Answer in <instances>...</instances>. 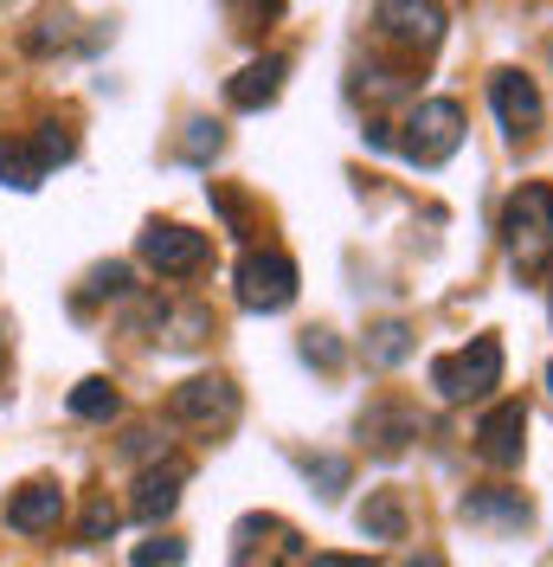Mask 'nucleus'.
I'll return each instance as SVG.
<instances>
[{"label":"nucleus","mask_w":553,"mask_h":567,"mask_svg":"<svg viewBox=\"0 0 553 567\" xmlns=\"http://www.w3.org/2000/svg\"><path fill=\"white\" fill-rule=\"evenodd\" d=\"M489 104H495V116H502V130L509 136H534L541 130V84L534 78H521V71H495L489 78Z\"/></svg>","instance_id":"1a4fd4ad"},{"label":"nucleus","mask_w":553,"mask_h":567,"mask_svg":"<svg viewBox=\"0 0 553 567\" xmlns=\"http://www.w3.org/2000/svg\"><path fill=\"white\" fill-rule=\"evenodd\" d=\"M283 71H290V59H283V52L251 59L239 78H226V104H232V110H264V104H276V97H283Z\"/></svg>","instance_id":"f8f14e48"},{"label":"nucleus","mask_w":553,"mask_h":567,"mask_svg":"<svg viewBox=\"0 0 553 567\" xmlns=\"http://www.w3.org/2000/svg\"><path fill=\"white\" fill-rule=\"evenodd\" d=\"M33 148L45 155V168H52V162H71V155H77V136H71L65 123H45V136H39Z\"/></svg>","instance_id":"4be33fe9"},{"label":"nucleus","mask_w":553,"mask_h":567,"mask_svg":"<svg viewBox=\"0 0 553 567\" xmlns=\"http://www.w3.org/2000/svg\"><path fill=\"white\" fill-rule=\"evenodd\" d=\"M174 503H180V464L148 471L136 484V523H161V516H174Z\"/></svg>","instance_id":"f3484780"},{"label":"nucleus","mask_w":553,"mask_h":567,"mask_svg":"<svg viewBox=\"0 0 553 567\" xmlns=\"http://www.w3.org/2000/svg\"><path fill=\"white\" fill-rule=\"evenodd\" d=\"M91 297H129V265H97V271H91ZM91 297H77V310H84Z\"/></svg>","instance_id":"412c9836"},{"label":"nucleus","mask_w":553,"mask_h":567,"mask_svg":"<svg viewBox=\"0 0 553 567\" xmlns=\"http://www.w3.org/2000/svg\"><path fill=\"white\" fill-rule=\"evenodd\" d=\"M354 529L367 542H406V496L399 491H374L354 509Z\"/></svg>","instance_id":"4468645a"},{"label":"nucleus","mask_w":553,"mask_h":567,"mask_svg":"<svg viewBox=\"0 0 553 567\" xmlns=\"http://www.w3.org/2000/svg\"><path fill=\"white\" fill-rule=\"evenodd\" d=\"M502 233H509V251L515 265H547L553 251V187H521L515 200L502 207Z\"/></svg>","instance_id":"20e7f679"},{"label":"nucleus","mask_w":553,"mask_h":567,"mask_svg":"<svg viewBox=\"0 0 553 567\" xmlns=\"http://www.w3.org/2000/svg\"><path fill=\"white\" fill-rule=\"evenodd\" d=\"M303 471H310V484H322V496H335L347 484V464L342 458H303Z\"/></svg>","instance_id":"393cba45"},{"label":"nucleus","mask_w":553,"mask_h":567,"mask_svg":"<svg viewBox=\"0 0 553 567\" xmlns=\"http://www.w3.org/2000/svg\"><path fill=\"white\" fill-rule=\"evenodd\" d=\"M71 413H77V420H97V425H109L116 413H123V393L109 388L104 374H91V381H77V388H71Z\"/></svg>","instance_id":"a211bd4d"},{"label":"nucleus","mask_w":553,"mask_h":567,"mask_svg":"<svg viewBox=\"0 0 553 567\" xmlns=\"http://www.w3.org/2000/svg\"><path fill=\"white\" fill-rule=\"evenodd\" d=\"M65 523V491L59 484H27V491H13L7 496V529H20V535H45V529H59Z\"/></svg>","instance_id":"9b49d317"},{"label":"nucleus","mask_w":553,"mask_h":567,"mask_svg":"<svg viewBox=\"0 0 553 567\" xmlns=\"http://www.w3.org/2000/svg\"><path fill=\"white\" fill-rule=\"evenodd\" d=\"M0 354H7V342H0Z\"/></svg>","instance_id":"7c9ffc66"},{"label":"nucleus","mask_w":553,"mask_h":567,"mask_svg":"<svg viewBox=\"0 0 553 567\" xmlns=\"http://www.w3.org/2000/svg\"><path fill=\"white\" fill-rule=\"evenodd\" d=\"M495 381H502V342L495 336H477L470 349L431 361V388L445 393V400H483Z\"/></svg>","instance_id":"7ed1b4c3"},{"label":"nucleus","mask_w":553,"mask_h":567,"mask_svg":"<svg viewBox=\"0 0 553 567\" xmlns=\"http://www.w3.org/2000/svg\"><path fill=\"white\" fill-rule=\"evenodd\" d=\"M547 393H553V361H547Z\"/></svg>","instance_id":"c756f323"},{"label":"nucleus","mask_w":553,"mask_h":567,"mask_svg":"<svg viewBox=\"0 0 553 567\" xmlns=\"http://www.w3.org/2000/svg\"><path fill=\"white\" fill-rule=\"evenodd\" d=\"M361 439H367L374 452H406V439H418V413L399 406V400H374V406L361 413Z\"/></svg>","instance_id":"ddd939ff"},{"label":"nucleus","mask_w":553,"mask_h":567,"mask_svg":"<svg viewBox=\"0 0 553 567\" xmlns=\"http://www.w3.org/2000/svg\"><path fill=\"white\" fill-rule=\"evenodd\" d=\"M232 284H239V303L244 310H258V317H276V310H290L296 303V258L290 251H244L239 271H232Z\"/></svg>","instance_id":"f03ea898"},{"label":"nucleus","mask_w":553,"mask_h":567,"mask_svg":"<svg viewBox=\"0 0 553 567\" xmlns=\"http://www.w3.org/2000/svg\"><path fill=\"white\" fill-rule=\"evenodd\" d=\"M521 445H528V406H521V400L489 406L483 425H477V452H483V464L509 471V464H521Z\"/></svg>","instance_id":"9d476101"},{"label":"nucleus","mask_w":553,"mask_h":567,"mask_svg":"<svg viewBox=\"0 0 553 567\" xmlns=\"http://www.w3.org/2000/svg\"><path fill=\"white\" fill-rule=\"evenodd\" d=\"M116 523H123V516H116V503H109V496H91V509H84L77 535H84V542H109V535H116Z\"/></svg>","instance_id":"aec40b11"},{"label":"nucleus","mask_w":553,"mask_h":567,"mask_svg":"<svg viewBox=\"0 0 553 567\" xmlns=\"http://www.w3.org/2000/svg\"><path fill=\"white\" fill-rule=\"evenodd\" d=\"M123 458H168V439H161V432H155V425H136V432H129V439H123Z\"/></svg>","instance_id":"b1692460"},{"label":"nucleus","mask_w":553,"mask_h":567,"mask_svg":"<svg viewBox=\"0 0 553 567\" xmlns=\"http://www.w3.org/2000/svg\"><path fill=\"white\" fill-rule=\"evenodd\" d=\"M187 130H194V136H187V162H207V155H219V123H187Z\"/></svg>","instance_id":"bb28decb"},{"label":"nucleus","mask_w":553,"mask_h":567,"mask_svg":"<svg viewBox=\"0 0 553 567\" xmlns=\"http://www.w3.org/2000/svg\"><path fill=\"white\" fill-rule=\"evenodd\" d=\"M463 516H470L477 529H528L521 491H470L463 496Z\"/></svg>","instance_id":"2eb2a0df"},{"label":"nucleus","mask_w":553,"mask_h":567,"mask_svg":"<svg viewBox=\"0 0 553 567\" xmlns=\"http://www.w3.org/2000/svg\"><path fill=\"white\" fill-rule=\"evenodd\" d=\"M39 181H45V155H39L33 142H20V136H0V187L33 194Z\"/></svg>","instance_id":"dca6fc26"},{"label":"nucleus","mask_w":553,"mask_h":567,"mask_svg":"<svg viewBox=\"0 0 553 567\" xmlns=\"http://www.w3.org/2000/svg\"><path fill=\"white\" fill-rule=\"evenodd\" d=\"M180 555H187V548H180L174 535H161V542H142L136 548V567H174Z\"/></svg>","instance_id":"a878e982"},{"label":"nucleus","mask_w":553,"mask_h":567,"mask_svg":"<svg viewBox=\"0 0 553 567\" xmlns=\"http://www.w3.org/2000/svg\"><path fill=\"white\" fill-rule=\"evenodd\" d=\"M207 258H212V239L194 233V226H174V219L142 226V265H155L161 278H194Z\"/></svg>","instance_id":"423d86ee"},{"label":"nucleus","mask_w":553,"mask_h":567,"mask_svg":"<svg viewBox=\"0 0 553 567\" xmlns=\"http://www.w3.org/2000/svg\"><path fill=\"white\" fill-rule=\"evenodd\" d=\"M374 27L393 45H406V52H431L445 39V7L438 0H380L374 7Z\"/></svg>","instance_id":"6e6552de"},{"label":"nucleus","mask_w":553,"mask_h":567,"mask_svg":"<svg viewBox=\"0 0 553 567\" xmlns=\"http://www.w3.org/2000/svg\"><path fill=\"white\" fill-rule=\"evenodd\" d=\"M303 567H374V561H361V555H315V561Z\"/></svg>","instance_id":"cd10ccee"},{"label":"nucleus","mask_w":553,"mask_h":567,"mask_svg":"<svg viewBox=\"0 0 553 567\" xmlns=\"http://www.w3.org/2000/svg\"><path fill=\"white\" fill-rule=\"evenodd\" d=\"M303 561V535L283 516H244L232 529V567H296Z\"/></svg>","instance_id":"39448f33"},{"label":"nucleus","mask_w":553,"mask_h":567,"mask_svg":"<svg viewBox=\"0 0 553 567\" xmlns=\"http://www.w3.org/2000/svg\"><path fill=\"white\" fill-rule=\"evenodd\" d=\"M406 349H413V329H406L399 317L374 322V336H367V361H374V368H393V361H406Z\"/></svg>","instance_id":"6ab92c4d"},{"label":"nucleus","mask_w":553,"mask_h":567,"mask_svg":"<svg viewBox=\"0 0 553 567\" xmlns=\"http://www.w3.org/2000/svg\"><path fill=\"white\" fill-rule=\"evenodd\" d=\"M406 567H445V555L438 548H418V555H406Z\"/></svg>","instance_id":"c85d7f7f"},{"label":"nucleus","mask_w":553,"mask_h":567,"mask_svg":"<svg viewBox=\"0 0 553 567\" xmlns=\"http://www.w3.org/2000/svg\"><path fill=\"white\" fill-rule=\"evenodd\" d=\"M303 361H310V368H342V342H335L328 329H310V336H303Z\"/></svg>","instance_id":"5701e85b"},{"label":"nucleus","mask_w":553,"mask_h":567,"mask_svg":"<svg viewBox=\"0 0 553 567\" xmlns=\"http://www.w3.org/2000/svg\"><path fill=\"white\" fill-rule=\"evenodd\" d=\"M0 7H7V0H0Z\"/></svg>","instance_id":"2f4dec72"},{"label":"nucleus","mask_w":553,"mask_h":567,"mask_svg":"<svg viewBox=\"0 0 553 567\" xmlns=\"http://www.w3.org/2000/svg\"><path fill=\"white\" fill-rule=\"evenodd\" d=\"M168 420L174 425H200V432L232 425V420H239V388H232L226 374H194L187 388L168 393Z\"/></svg>","instance_id":"0eeeda50"},{"label":"nucleus","mask_w":553,"mask_h":567,"mask_svg":"<svg viewBox=\"0 0 553 567\" xmlns=\"http://www.w3.org/2000/svg\"><path fill=\"white\" fill-rule=\"evenodd\" d=\"M457 148H463V110L450 104V97H425V104H413L406 136H399V155H406L413 168H445Z\"/></svg>","instance_id":"f257e3e1"}]
</instances>
